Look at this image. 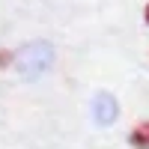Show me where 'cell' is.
<instances>
[{"label":"cell","instance_id":"obj_1","mask_svg":"<svg viewBox=\"0 0 149 149\" xmlns=\"http://www.w3.org/2000/svg\"><path fill=\"white\" fill-rule=\"evenodd\" d=\"M95 113H98V122H107L113 119V113H116V102L110 98V93H98L95 95Z\"/></svg>","mask_w":149,"mask_h":149},{"label":"cell","instance_id":"obj_4","mask_svg":"<svg viewBox=\"0 0 149 149\" xmlns=\"http://www.w3.org/2000/svg\"><path fill=\"white\" fill-rule=\"evenodd\" d=\"M143 18H146V24H149V3H146V12H143Z\"/></svg>","mask_w":149,"mask_h":149},{"label":"cell","instance_id":"obj_2","mask_svg":"<svg viewBox=\"0 0 149 149\" xmlns=\"http://www.w3.org/2000/svg\"><path fill=\"white\" fill-rule=\"evenodd\" d=\"M128 143H131L134 149H149V122H143V125H134V128H131Z\"/></svg>","mask_w":149,"mask_h":149},{"label":"cell","instance_id":"obj_3","mask_svg":"<svg viewBox=\"0 0 149 149\" xmlns=\"http://www.w3.org/2000/svg\"><path fill=\"white\" fill-rule=\"evenodd\" d=\"M9 51H6V48H3V51H0V69H9Z\"/></svg>","mask_w":149,"mask_h":149}]
</instances>
